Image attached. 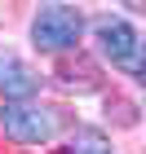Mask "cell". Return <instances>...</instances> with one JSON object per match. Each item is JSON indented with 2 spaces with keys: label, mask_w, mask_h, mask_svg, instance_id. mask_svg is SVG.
Segmentation results:
<instances>
[{
  "label": "cell",
  "mask_w": 146,
  "mask_h": 154,
  "mask_svg": "<svg viewBox=\"0 0 146 154\" xmlns=\"http://www.w3.org/2000/svg\"><path fill=\"white\" fill-rule=\"evenodd\" d=\"M62 115L53 106H36V101H9V106L0 110V128H5V137L18 145H40L49 141L53 132H58Z\"/></svg>",
  "instance_id": "6da1fadb"
},
{
  "label": "cell",
  "mask_w": 146,
  "mask_h": 154,
  "mask_svg": "<svg viewBox=\"0 0 146 154\" xmlns=\"http://www.w3.org/2000/svg\"><path fill=\"white\" fill-rule=\"evenodd\" d=\"M80 31H84V18L75 9H67V5H44V9L36 13V22H31V44H36L40 53H67V48L80 40Z\"/></svg>",
  "instance_id": "7a4b0ae2"
},
{
  "label": "cell",
  "mask_w": 146,
  "mask_h": 154,
  "mask_svg": "<svg viewBox=\"0 0 146 154\" xmlns=\"http://www.w3.org/2000/svg\"><path fill=\"white\" fill-rule=\"evenodd\" d=\"M97 44L111 57V66H120L128 75H142V40H137V26L124 22V18H102L97 22Z\"/></svg>",
  "instance_id": "3957f363"
},
{
  "label": "cell",
  "mask_w": 146,
  "mask_h": 154,
  "mask_svg": "<svg viewBox=\"0 0 146 154\" xmlns=\"http://www.w3.org/2000/svg\"><path fill=\"white\" fill-rule=\"evenodd\" d=\"M40 88V75L27 66L18 53H0V97H9V101H27V97H36Z\"/></svg>",
  "instance_id": "277c9868"
},
{
  "label": "cell",
  "mask_w": 146,
  "mask_h": 154,
  "mask_svg": "<svg viewBox=\"0 0 146 154\" xmlns=\"http://www.w3.org/2000/svg\"><path fill=\"white\" fill-rule=\"evenodd\" d=\"M67 154H106V150H67Z\"/></svg>",
  "instance_id": "5b68a950"
}]
</instances>
